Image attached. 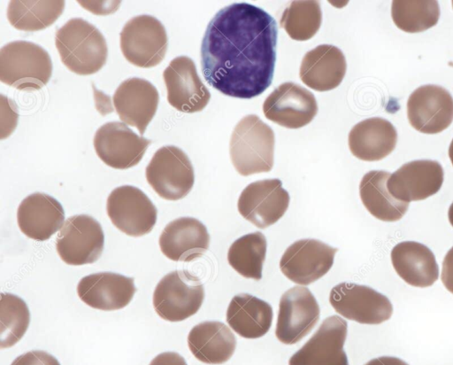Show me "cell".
<instances>
[{
    "label": "cell",
    "instance_id": "1",
    "mask_svg": "<svg viewBox=\"0 0 453 365\" xmlns=\"http://www.w3.org/2000/svg\"><path fill=\"white\" fill-rule=\"evenodd\" d=\"M278 27L265 10L246 3L219 10L209 22L201 44L205 81L224 95L251 98L272 83Z\"/></svg>",
    "mask_w": 453,
    "mask_h": 365
},
{
    "label": "cell",
    "instance_id": "2",
    "mask_svg": "<svg viewBox=\"0 0 453 365\" xmlns=\"http://www.w3.org/2000/svg\"><path fill=\"white\" fill-rule=\"evenodd\" d=\"M55 44L62 63L79 75L93 74L106 63L108 47L104 35L81 18L63 25L56 32Z\"/></svg>",
    "mask_w": 453,
    "mask_h": 365
},
{
    "label": "cell",
    "instance_id": "3",
    "mask_svg": "<svg viewBox=\"0 0 453 365\" xmlns=\"http://www.w3.org/2000/svg\"><path fill=\"white\" fill-rule=\"evenodd\" d=\"M229 150L232 163L241 175L269 172L273 166V130L258 116L246 115L232 132Z\"/></svg>",
    "mask_w": 453,
    "mask_h": 365
},
{
    "label": "cell",
    "instance_id": "4",
    "mask_svg": "<svg viewBox=\"0 0 453 365\" xmlns=\"http://www.w3.org/2000/svg\"><path fill=\"white\" fill-rule=\"evenodd\" d=\"M52 74L49 53L27 41L11 42L0 50V80L20 90L40 89Z\"/></svg>",
    "mask_w": 453,
    "mask_h": 365
},
{
    "label": "cell",
    "instance_id": "5",
    "mask_svg": "<svg viewBox=\"0 0 453 365\" xmlns=\"http://www.w3.org/2000/svg\"><path fill=\"white\" fill-rule=\"evenodd\" d=\"M203 299V285L196 276L187 270H174L157 284L153 307L162 319L180 322L196 314Z\"/></svg>",
    "mask_w": 453,
    "mask_h": 365
},
{
    "label": "cell",
    "instance_id": "6",
    "mask_svg": "<svg viewBox=\"0 0 453 365\" xmlns=\"http://www.w3.org/2000/svg\"><path fill=\"white\" fill-rule=\"evenodd\" d=\"M148 183L166 200H179L191 190L195 175L187 154L180 148L166 145L159 148L146 167Z\"/></svg>",
    "mask_w": 453,
    "mask_h": 365
},
{
    "label": "cell",
    "instance_id": "7",
    "mask_svg": "<svg viewBox=\"0 0 453 365\" xmlns=\"http://www.w3.org/2000/svg\"><path fill=\"white\" fill-rule=\"evenodd\" d=\"M168 39L164 25L150 15L129 19L120 32V49L131 64L150 68L158 65L167 50Z\"/></svg>",
    "mask_w": 453,
    "mask_h": 365
},
{
    "label": "cell",
    "instance_id": "8",
    "mask_svg": "<svg viewBox=\"0 0 453 365\" xmlns=\"http://www.w3.org/2000/svg\"><path fill=\"white\" fill-rule=\"evenodd\" d=\"M104 245L101 224L88 214L67 218L56 239L58 256L65 263L73 266L96 261L102 255Z\"/></svg>",
    "mask_w": 453,
    "mask_h": 365
},
{
    "label": "cell",
    "instance_id": "9",
    "mask_svg": "<svg viewBox=\"0 0 453 365\" xmlns=\"http://www.w3.org/2000/svg\"><path fill=\"white\" fill-rule=\"evenodd\" d=\"M329 302L346 319L362 324H380L393 314L388 297L374 289L353 283H340L332 288Z\"/></svg>",
    "mask_w": 453,
    "mask_h": 365
},
{
    "label": "cell",
    "instance_id": "10",
    "mask_svg": "<svg viewBox=\"0 0 453 365\" xmlns=\"http://www.w3.org/2000/svg\"><path fill=\"white\" fill-rule=\"evenodd\" d=\"M107 214L112 224L130 237L149 234L157 222V208L137 187L123 185L114 189L107 198Z\"/></svg>",
    "mask_w": 453,
    "mask_h": 365
},
{
    "label": "cell",
    "instance_id": "11",
    "mask_svg": "<svg viewBox=\"0 0 453 365\" xmlns=\"http://www.w3.org/2000/svg\"><path fill=\"white\" fill-rule=\"evenodd\" d=\"M319 316V306L311 291L303 286L292 287L280 300L276 338L286 345L296 344L312 330Z\"/></svg>",
    "mask_w": 453,
    "mask_h": 365
},
{
    "label": "cell",
    "instance_id": "12",
    "mask_svg": "<svg viewBox=\"0 0 453 365\" xmlns=\"http://www.w3.org/2000/svg\"><path fill=\"white\" fill-rule=\"evenodd\" d=\"M337 251V248L318 239H300L285 250L280 268L290 281L308 285L330 270Z\"/></svg>",
    "mask_w": 453,
    "mask_h": 365
},
{
    "label": "cell",
    "instance_id": "13",
    "mask_svg": "<svg viewBox=\"0 0 453 365\" xmlns=\"http://www.w3.org/2000/svg\"><path fill=\"white\" fill-rule=\"evenodd\" d=\"M289 199L280 179H265L246 186L239 197L237 207L244 219L259 229H265L284 215Z\"/></svg>",
    "mask_w": 453,
    "mask_h": 365
},
{
    "label": "cell",
    "instance_id": "14",
    "mask_svg": "<svg viewBox=\"0 0 453 365\" xmlns=\"http://www.w3.org/2000/svg\"><path fill=\"white\" fill-rule=\"evenodd\" d=\"M150 144V140L138 136L119 121L104 124L94 136L96 155L104 164L116 169L137 165Z\"/></svg>",
    "mask_w": 453,
    "mask_h": 365
},
{
    "label": "cell",
    "instance_id": "15",
    "mask_svg": "<svg viewBox=\"0 0 453 365\" xmlns=\"http://www.w3.org/2000/svg\"><path fill=\"white\" fill-rule=\"evenodd\" d=\"M407 117L411 126L418 132H442L453 121V97L441 86L422 85L408 98Z\"/></svg>",
    "mask_w": 453,
    "mask_h": 365
},
{
    "label": "cell",
    "instance_id": "16",
    "mask_svg": "<svg viewBox=\"0 0 453 365\" xmlns=\"http://www.w3.org/2000/svg\"><path fill=\"white\" fill-rule=\"evenodd\" d=\"M348 323L338 315L326 318L311 338L289 359L288 365H349L343 349Z\"/></svg>",
    "mask_w": 453,
    "mask_h": 365
},
{
    "label": "cell",
    "instance_id": "17",
    "mask_svg": "<svg viewBox=\"0 0 453 365\" xmlns=\"http://www.w3.org/2000/svg\"><path fill=\"white\" fill-rule=\"evenodd\" d=\"M263 113L269 120L287 128H300L318 113L314 95L305 88L288 82L278 86L265 100Z\"/></svg>",
    "mask_w": 453,
    "mask_h": 365
},
{
    "label": "cell",
    "instance_id": "18",
    "mask_svg": "<svg viewBox=\"0 0 453 365\" xmlns=\"http://www.w3.org/2000/svg\"><path fill=\"white\" fill-rule=\"evenodd\" d=\"M168 103L182 113L202 111L211 94L201 81L194 61L186 56L173 58L163 74Z\"/></svg>",
    "mask_w": 453,
    "mask_h": 365
},
{
    "label": "cell",
    "instance_id": "19",
    "mask_svg": "<svg viewBox=\"0 0 453 365\" xmlns=\"http://www.w3.org/2000/svg\"><path fill=\"white\" fill-rule=\"evenodd\" d=\"M443 177V168L438 161L413 160L391 174L387 187L395 198L410 203L424 200L437 193Z\"/></svg>",
    "mask_w": 453,
    "mask_h": 365
},
{
    "label": "cell",
    "instance_id": "20",
    "mask_svg": "<svg viewBox=\"0 0 453 365\" xmlns=\"http://www.w3.org/2000/svg\"><path fill=\"white\" fill-rule=\"evenodd\" d=\"M135 291L132 277L112 272L86 276L77 285V293L82 302L104 311L124 308L131 302Z\"/></svg>",
    "mask_w": 453,
    "mask_h": 365
},
{
    "label": "cell",
    "instance_id": "21",
    "mask_svg": "<svg viewBox=\"0 0 453 365\" xmlns=\"http://www.w3.org/2000/svg\"><path fill=\"white\" fill-rule=\"evenodd\" d=\"M112 99L120 120L143 135L157 112L159 95L151 82L134 77L117 88Z\"/></svg>",
    "mask_w": 453,
    "mask_h": 365
},
{
    "label": "cell",
    "instance_id": "22",
    "mask_svg": "<svg viewBox=\"0 0 453 365\" xmlns=\"http://www.w3.org/2000/svg\"><path fill=\"white\" fill-rule=\"evenodd\" d=\"M158 244L166 258L188 262L201 257L208 250L210 235L199 220L180 217L164 228Z\"/></svg>",
    "mask_w": 453,
    "mask_h": 365
},
{
    "label": "cell",
    "instance_id": "23",
    "mask_svg": "<svg viewBox=\"0 0 453 365\" xmlns=\"http://www.w3.org/2000/svg\"><path fill=\"white\" fill-rule=\"evenodd\" d=\"M65 212L53 197L35 192L26 197L17 210V221L21 232L36 241L51 237L64 225Z\"/></svg>",
    "mask_w": 453,
    "mask_h": 365
},
{
    "label": "cell",
    "instance_id": "24",
    "mask_svg": "<svg viewBox=\"0 0 453 365\" xmlns=\"http://www.w3.org/2000/svg\"><path fill=\"white\" fill-rule=\"evenodd\" d=\"M347 69L342 51L330 44H321L305 53L300 66V79L317 91L335 89L344 78Z\"/></svg>",
    "mask_w": 453,
    "mask_h": 365
},
{
    "label": "cell",
    "instance_id": "25",
    "mask_svg": "<svg viewBox=\"0 0 453 365\" xmlns=\"http://www.w3.org/2000/svg\"><path fill=\"white\" fill-rule=\"evenodd\" d=\"M391 262L396 274L414 287H429L439 278V268L433 252L415 241H403L391 251Z\"/></svg>",
    "mask_w": 453,
    "mask_h": 365
},
{
    "label": "cell",
    "instance_id": "26",
    "mask_svg": "<svg viewBox=\"0 0 453 365\" xmlns=\"http://www.w3.org/2000/svg\"><path fill=\"white\" fill-rule=\"evenodd\" d=\"M348 142L356 158L365 161H377L395 150L397 132L388 120L372 117L357 123L349 133Z\"/></svg>",
    "mask_w": 453,
    "mask_h": 365
},
{
    "label": "cell",
    "instance_id": "27",
    "mask_svg": "<svg viewBox=\"0 0 453 365\" xmlns=\"http://www.w3.org/2000/svg\"><path fill=\"white\" fill-rule=\"evenodd\" d=\"M188 346L198 361L207 364H222L233 356L236 339L223 322L205 321L191 329L188 335Z\"/></svg>",
    "mask_w": 453,
    "mask_h": 365
},
{
    "label": "cell",
    "instance_id": "28",
    "mask_svg": "<svg viewBox=\"0 0 453 365\" xmlns=\"http://www.w3.org/2000/svg\"><path fill=\"white\" fill-rule=\"evenodd\" d=\"M273 317L271 305L249 293L234 296L226 315L229 327L244 338H258L265 335Z\"/></svg>",
    "mask_w": 453,
    "mask_h": 365
},
{
    "label": "cell",
    "instance_id": "29",
    "mask_svg": "<svg viewBox=\"0 0 453 365\" xmlns=\"http://www.w3.org/2000/svg\"><path fill=\"white\" fill-rule=\"evenodd\" d=\"M390 173L372 170L366 173L359 184V195L366 210L382 221L401 220L408 210L409 203L395 198L388 191L387 182Z\"/></svg>",
    "mask_w": 453,
    "mask_h": 365
},
{
    "label": "cell",
    "instance_id": "30",
    "mask_svg": "<svg viewBox=\"0 0 453 365\" xmlns=\"http://www.w3.org/2000/svg\"><path fill=\"white\" fill-rule=\"evenodd\" d=\"M65 1L12 0L7 9L10 24L22 31H38L52 25L62 14Z\"/></svg>",
    "mask_w": 453,
    "mask_h": 365
},
{
    "label": "cell",
    "instance_id": "31",
    "mask_svg": "<svg viewBox=\"0 0 453 365\" xmlns=\"http://www.w3.org/2000/svg\"><path fill=\"white\" fill-rule=\"evenodd\" d=\"M266 238L260 231L236 239L227 252L229 265L242 276L260 280L266 254Z\"/></svg>",
    "mask_w": 453,
    "mask_h": 365
},
{
    "label": "cell",
    "instance_id": "32",
    "mask_svg": "<svg viewBox=\"0 0 453 365\" xmlns=\"http://www.w3.org/2000/svg\"><path fill=\"white\" fill-rule=\"evenodd\" d=\"M391 16L399 29L418 33L437 24L440 7L435 0H395L392 2Z\"/></svg>",
    "mask_w": 453,
    "mask_h": 365
},
{
    "label": "cell",
    "instance_id": "33",
    "mask_svg": "<svg viewBox=\"0 0 453 365\" xmlns=\"http://www.w3.org/2000/svg\"><path fill=\"white\" fill-rule=\"evenodd\" d=\"M321 20L322 13L318 1H293L283 12L280 25L290 38L307 41L319 31Z\"/></svg>",
    "mask_w": 453,
    "mask_h": 365
},
{
    "label": "cell",
    "instance_id": "34",
    "mask_svg": "<svg viewBox=\"0 0 453 365\" xmlns=\"http://www.w3.org/2000/svg\"><path fill=\"white\" fill-rule=\"evenodd\" d=\"M30 322L27 303L12 293H1L0 348H9L25 335Z\"/></svg>",
    "mask_w": 453,
    "mask_h": 365
},
{
    "label": "cell",
    "instance_id": "35",
    "mask_svg": "<svg viewBox=\"0 0 453 365\" xmlns=\"http://www.w3.org/2000/svg\"><path fill=\"white\" fill-rule=\"evenodd\" d=\"M11 365H60V363L45 351L32 350L18 356Z\"/></svg>",
    "mask_w": 453,
    "mask_h": 365
},
{
    "label": "cell",
    "instance_id": "36",
    "mask_svg": "<svg viewBox=\"0 0 453 365\" xmlns=\"http://www.w3.org/2000/svg\"><path fill=\"white\" fill-rule=\"evenodd\" d=\"M441 279L445 288L453 294V246L443 259Z\"/></svg>",
    "mask_w": 453,
    "mask_h": 365
},
{
    "label": "cell",
    "instance_id": "37",
    "mask_svg": "<svg viewBox=\"0 0 453 365\" xmlns=\"http://www.w3.org/2000/svg\"><path fill=\"white\" fill-rule=\"evenodd\" d=\"M149 365H188L185 359L175 352H165L157 354Z\"/></svg>",
    "mask_w": 453,
    "mask_h": 365
},
{
    "label": "cell",
    "instance_id": "38",
    "mask_svg": "<svg viewBox=\"0 0 453 365\" xmlns=\"http://www.w3.org/2000/svg\"><path fill=\"white\" fill-rule=\"evenodd\" d=\"M365 365H409L403 360L394 356H380L372 359Z\"/></svg>",
    "mask_w": 453,
    "mask_h": 365
},
{
    "label": "cell",
    "instance_id": "39",
    "mask_svg": "<svg viewBox=\"0 0 453 365\" xmlns=\"http://www.w3.org/2000/svg\"><path fill=\"white\" fill-rule=\"evenodd\" d=\"M448 218H449V223L453 227V202L451 203V205L449 207Z\"/></svg>",
    "mask_w": 453,
    "mask_h": 365
},
{
    "label": "cell",
    "instance_id": "40",
    "mask_svg": "<svg viewBox=\"0 0 453 365\" xmlns=\"http://www.w3.org/2000/svg\"><path fill=\"white\" fill-rule=\"evenodd\" d=\"M449 159L451 161V164L453 166V139L449 144Z\"/></svg>",
    "mask_w": 453,
    "mask_h": 365
},
{
    "label": "cell",
    "instance_id": "41",
    "mask_svg": "<svg viewBox=\"0 0 453 365\" xmlns=\"http://www.w3.org/2000/svg\"><path fill=\"white\" fill-rule=\"evenodd\" d=\"M452 6H453V1H452Z\"/></svg>",
    "mask_w": 453,
    "mask_h": 365
}]
</instances>
